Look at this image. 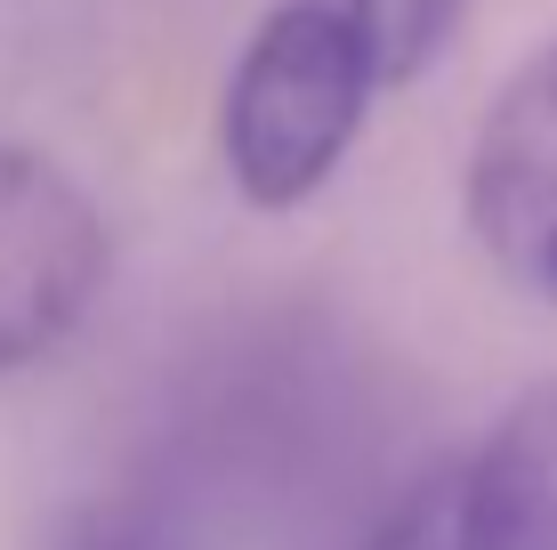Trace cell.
<instances>
[{
    "label": "cell",
    "mask_w": 557,
    "mask_h": 550,
    "mask_svg": "<svg viewBox=\"0 0 557 550\" xmlns=\"http://www.w3.org/2000/svg\"><path fill=\"white\" fill-rule=\"evenodd\" d=\"M380 65L339 0H283L226 73L219 155L251 211H299L363 138Z\"/></svg>",
    "instance_id": "6da1fadb"
},
{
    "label": "cell",
    "mask_w": 557,
    "mask_h": 550,
    "mask_svg": "<svg viewBox=\"0 0 557 550\" xmlns=\"http://www.w3.org/2000/svg\"><path fill=\"white\" fill-rule=\"evenodd\" d=\"M356 550H557V381L509 396L469 453L420 469Z\"/></svg>",
    "instance_id": "7a4b0ae2"
},
{
    "label": "cell",
    "mask_w": 557,
    "mask_h": 550,
    "mask_svg": "<svg viewBox=\"0 0 557 550\" xmlns=\"http://www.w3.org/2000/svg\"><path fill=\"white\" fill-rule=\"evenodd\" d=\"M106 292V219L57 162L0 146V372L41 365Z\"/></svg>",
    "instance_id": "3957f363"
},
{
    "label": "cell",
    "mask_w": 557,
    "mask_h": 550,
    "mask_svg": "<svg viewBox=\"0 0 557 550\" xmlns=\"http://www.w3.org/2000/svg\"><path fill=\"white\" fill-rule=\"evenodd\" d=\"M460 211L502 283L557 308V41L533 49L485 106L469 138Z\"/></svg>",
    "instance_id": "277c9868"
},
{
    "label": "cell",
    "mask_w": 557,
    "mask_h": 550,
    "mask_svg": "<svg viewBox=\"0 0 557 550\" xmlns=\"http://www.w3.org/2000/svg\"><path fill=\"white\" fill-rule=\"evenodd\" d=\"M41 550H210V526L195 502L162 486H113V494H82L57 510Z\"/></svg>",
    "instance_id": "5b68a950"
},
{
    "label": "cell",
    "mask_w": 557,
    "mask_h": 550,
    "mask_svg": "<svg viewBox=\"0 0 557 550\" xmlns=\"http://www.w3.org/2000/svg\"><path fill=\"white\" fill-rule=\"evenodd\" d=\"M339 9L356 16L380 82L405 89V82H420V73L445 57V41L460 33V16H469V0H339Z\"/></svg>",
    "instance_id": "8992f818"
}]
</instances>
